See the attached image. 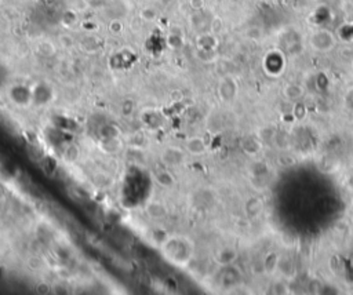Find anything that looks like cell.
Segmentation results:
<instances>
[{
  "label": "cell",
  "instance_id": "cell-1",
  "mask_svg": "<svg viewBox=\"0 0 353 295\" xmlns=\"http://www.w3.org/2000/svg\"><path fill=\"white\" fill-rule=\"evenodd\" d=\"M161 253L173 265H184L192 255V244L181 236H170L161 241Z\"/></svg>",
  "mask_w": 353,
  "mask_h": 295
},
{
  "label": "cell",
  "instance_id": "cell-2",
  "mask_svg": "<svg viewBox=\"0 0 353 295\" xmlns=\"http://www.w3.org/2000/svg\"><path fill=\"white\" fill-rule=\"evenodd\" d=\"M185 155L181 148L169 147L161 152V162L167 169H176L184 163Z\"/></svg>",
  "mask_w": 353,
  "mask_h": 295
},
{
  "label": "cell",
  "instance_id": "cell-3",
  "mask_svg": "<svg viewBox=\"0 0 353 295\" xmlns=\"http://www.w3.org/2000/svg\"><path fill=\"white\" fill-rule=\"evenodd\" d=\"M10 100L18 106H26L32 102V88L22 84L14 85L10 90Z\"/></svg>",
  "mask_w": 353,
  "mask_h": 295
},
{
  "label": "cell",
  "instance_id": "cell-4",
  "mask_svg": "<svg viewBox=\"0 0 353 295\" xmlns=\"http://www.w3.org/2000/svg\"><path fill=\"white\" fill-rule=\"evenodd\" d=\"M53 100V91L51 88L44 83H38L32 88V101L44 105Z\"/></svg>",
  "mask_w": 353,
  "mask_h": 295
},
{
  "label": "cell",
  "instance_id": "cell-5",
  "mask_svg": "<svg viewBox=\"0 0 353 295\" xmlns=\"http://www.w3.org/2000/svg\"><path fill=\"white\" fill-rule=\"evenodd\" d=\"M185 149L193 156H200L203 155L204 152H206V142L203 138H200V137H192V138H189V140L186 141V144H185Z\"/></svg>",
  "mask_w": 353,
  "mask_h": 295
},
{
  "label": "cell",
  "instance_id": "cell-6",
  "mask_svg": "<svg viewBox=\"0 0 353 295\" xmlns=\"http://www.w3.org/2000/svg\"><path fill=\"white\" fill-rule=\"evenodd\" d=\"M235 94H236V85L232 80L226 79L222 84L220 85V97L225 101H230V100H233Z\"/></svg>",
  "mask_w": 353,
  "mask_h": 295
},
{
  "label": "cell",
  "instance_id": "cell-7",
  "mask_svg": "<svg viewBox=\"0 0 353 295\" xmlns=\"http://www.w3.org/2000/svg\"><path fill=\"white\" fill-rule=\"evenodd\" d=\"M146 212H148V215L149 217L154 218V219H159V218H163L166 214H167V209H166V206L164 204H161V203H157V202H154V203H149L148 204V207H146Z\"/></svg>",
  "mask_w": 353,
  "mask_h": 295
},
{
  "label": "cell",
  "instance_id": "cell-8",
  "mask_svg": "<svg viewBox=\"0 0 353 295\" xmlns=\"http://www.w3.org/2000/svg\"><path fill=\"white\" fill-rule=\"evenodd\" d=\"M154 179H156V182L160 185V187H171L173 184H174V178H173V175H171V172L169 170H160L156 172V175H154Z\"/></svg>",
  "mask_w": 353,
  "mask_h": 295
},
{
  "label": "cell",
  "instance_id": "cell-9",
  "mask_svg": "<svg viewBox=\"0 0 353 295\" xmlns=\"http://www.w3.org/2000/svg\"><path fill=\"white\" fill-rule=\"evenodd\" d=\"M315 39H319V43H313L316 48H320V50H327L332 46V38H331L330 33L327 32H319L317 35H315Z\"/></svg>",
  "mask_w": 353,
  "mask_h": 295
},
{
  "label": "cell",
  "instance_id": "cell-10",
  "mask_svg": "<svg viewBox=\"0 0 353 295\" xmlns=\"http://www.w3.org/2000/svg\"><path fill=\"white\" fill-rule=\"evenodd\" d=\"M302 88H301L300 85H295V84H290L286 87V90H284V95H286V98L287 100H290V101H297L298 98L302 97Z\"/></svg>",
  "mask_w": 353,
  "mask_h": 295
},
{
  "label": "cell",
  "instance_id": "cell-11",
  "mask_svg": "<svg viewBox=\"0 0 353 295\" xmlns=\"http://www.w3.org/2000/svg\"><path fill=\"white\" fill-rule=\"evenodd\" d=\"M64 157L69 163L76 162L77 159L80 157V149L76 145H68V147L65 148V150H64Z\"/></svg>",
  "mask_w": 353,
  "mask_h": 295
},
{
  "label": "cell",
  "instance_id": "cell-12",
  "mask_svg": "<svg viewBox=\"0 0 353 295\" xmlns=\"http://www.w3.org/2000/svg\"><path fill=\"white\" fill-rule=\"evenodd\" d=\"M104 135H102V138H105V140H112V138H116L117 137V132L119 130L116 128L115 126H110V125H107L104 128Z\"/></svg>",
  "mask_w": 353,
  "mask_h": 295
},
{
  "label": "cell",
  "instance_id": "cell-13",
  "mask_svg": "<svg viewBox=\"0 0 353 295\" xmlns=\"http://www.w3.org/2000/svg\"><path fill=\"white\" fill-rule=\"evenodd\" d=\"M167 42H169L170 46L174 47V48H178V47L182 44V40H181V38H179L178 35H170V38L167 39Z\"/></svg>",
  "mask_w": 353,
  "mask_h": 295
},
{
  "label": "cell",
  "instance_id": "cell-14",
  "mask_svg": "<svg viewBox=\"0 0 353 295\" xmlns=\"http://www.w3.org/2000/svg\"><path fill=\"white\" fill-rule=\"evenodd\" d=\"M191 4H192V7L200 8L201 6H203V0H192V1H191Z\"/></svg>",
  "mask_w": 353,
  "mask_h": 295
}]
</instances>
